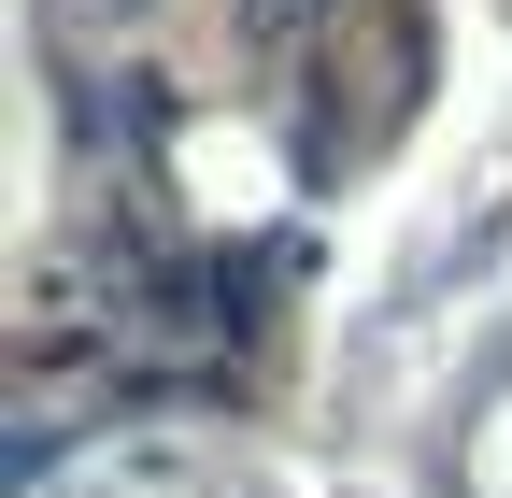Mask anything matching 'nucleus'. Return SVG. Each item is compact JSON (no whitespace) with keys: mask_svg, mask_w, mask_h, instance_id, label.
<instances>
[{"mask_svg":"<svg viewBox=\"0 0 512 498\" xmlns=\"http://www.w3.org/2000/svg\"><path fill=\"white\" fill-rule=\"evenodd\" d=\"M143 15H157V0H57V29H100V43H114V29H143Z\"/></svg>","mask_w":512,"mask_h":498,"instance_id":"2","label":"nucleus"},{"mask_svg":"<svg viewBox=\"0 0 512 498\" xmlns=\"http://www.w3.org/2000/svg\"><path fill=\"white\" fill-rule=\"evenodd\" d=\"M228 29H242L256 57H299L313 29H328V0H228Z\"/></svg>","mask_w":512,"mask_h":498,"instance_id":"1","label":"nucleus"}]
</instances>
